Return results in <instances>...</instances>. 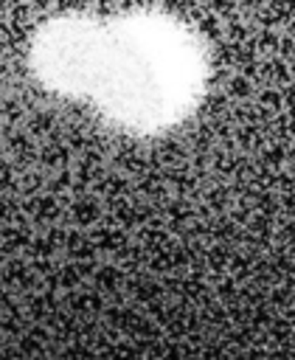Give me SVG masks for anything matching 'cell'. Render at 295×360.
<instances>
[{"mask_svg": "<svg viewBox=\"0 0 295 360\" xmlns=\"http://www.w3.org/2000/svg\"><path fill=\"white\" fill-rule=\"evenodd\" d=\"M34 62L45 82L98 104L138 129L185 118L205 87L202 48L191 31L163 14L73 17L51 22Z\"/></svg>", "mask_w": 295, "mask_h": 360, "instance_id": "cell-1", "label": "cell"}]
</instances>
